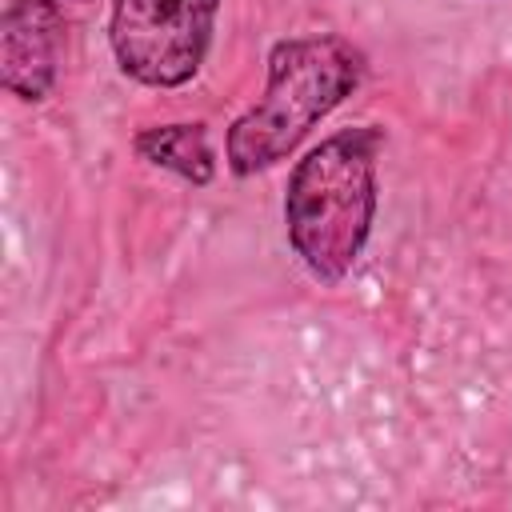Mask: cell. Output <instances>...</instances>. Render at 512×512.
Instances as JSON below:
<instances>
[{"label": "cell", "instance_id": "obj_1", "mask_svg": "<svg viewBox=\"0 0 512 512\" xmlns=\"http://www.w3.org/2000/svg\"><path fill=\"white\" fill-rule=\"evenodd\" d=\"M384 136L372 124L340 128L296 160L284 192V228L300 264L324 280L340 284L376 224V160Z\"/></svg>", "mask_w": 512, "mask_h": 512}, {"label": "cell", "instance_id": "obj_2", "mask_svg": "<svg viewBox=\"0 0 512 512\" xmlns=\"http://www.w3.org/2000/svg\"><path fill=\"white\" fill-rule=\"evenodd\" d=\"M364 76V52L336 36H288L268 52L264 92L240 112L224 136V156L236 176H256L280 164Z\"/></svg>", "mask_w": 512, "mask_h": 512}, {"label": "cell", "instance_id": "obj_3", "mask_svg": "<svg viewBox=\"0 0 512 512\" xmlns=\"http://www.w3.org/2000/svg\"><path fill=\"white\" fill-rule=\"evenodd\" d=\"M220 0H112L108 44L124 76L148 88L188 84L216 28Z\"/></svg>", "mask_w": 512, "mask_h": 512}, {"label": "cell", "instance_id": "obj_4", "mask_svg": "<svg viewBox=\"0 0 512 512\" xmlns=\"http://www.w3.org/2000/svg\"><path fill=\"white\" fill-rule=\"evenodd\" d=\"M64 20L56 0H8L0 12V84L36 104L56 84Z\"/></svg>", "mask_w": 512, "mask_h": 512}, {"label": "cell", "instance_id": "obj_5", "mask_svg": "<svg viewBox=\"0 0 512 512\" xmlns=\"http://www.w3.org/2000/svg\"><path fill=\"white\" fill-rule=\"evenodd\" d=\"M136 152L156 164V168H168L192 184H208L212 172H216V160H212V144H208V128L200 120H184V124H156V128H144L136 136Z\"/></svg>", "mask_w": 512, "mask_h": 512}, {"label": "cell", "instance_id": "obj_6", "mask_svg": "<svg viewBox=\"0 0 512 512\" xmlns=\"http://www.w3.org/2000/svg\"><path fill=\"white\" fill-rule=\"evenodd\" d=\"M72 4H84V0H72Z\"/></svg>", "mask_w": 512, "mask_h": 512}]
</instances>
